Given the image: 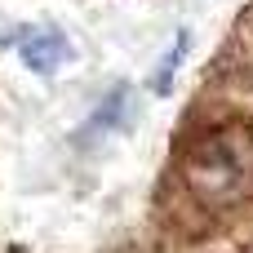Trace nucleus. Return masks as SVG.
Instances as JSON below:
<instances>
[{"instance_id":"1","label":"nucleus","mask_w":253,"mask_h":253,"mask_svg":"<svg viewBox=\"0 0 253 253\" xmlns=\"http://www.w3.org/2000/svg\"><path fill=\"white\" fill-rule=\"evenodd\" d=\"M182 178L205 209H240L253 200V129L245 120H218L191 133L182 147Z\"/></svg>"},{"instance_id":"2","label":"nucleus","mask_w":253,"mask_h":253,"mask_svg":"<svg viewBox=\"0 0 253 253\" xmlns=\"http://www.w3.org/2000/svg\"><path fill=\"white\" fill-rule=\"evenodd\" d=\"M18 53H22L36 71H58V67L71 58V44H67V36L53 31V27H27V31L18 36Z\"/></svg>"}]
</instances>
